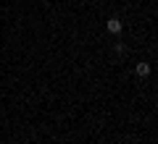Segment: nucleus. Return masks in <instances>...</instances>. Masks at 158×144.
<instances>
[{
  "instance_id": "1",
  "label": "nucleus",
  "mask_w": 158,
  "mask_h": 144,
  "mask_svg": "<svg viewBox=\"0 0 158 144\" xmlns=\"http://www.w3.org/2000/svg\"><path fill=\"white\" fill-rule=\"evenodd\" d=\"M106 26H108V32H111V34H118V32H121V18H116V16L108 18Z\"/></svg>"
},
{
  "instance_id": "2",
  "label": "nucleus",
  "mask_w": 158,
  "mask_h": 144,
  "mask_svg": "<svg viewBox=\"0 0 158 144\" xmlns=\"http://www.w3.org/2000/svg\"><path fill=\"white\" fill-rule=\"evenodd\" d=\"M150 73V66L148 63H137V76H148Z\"/></svg>"
}]
</instances>
